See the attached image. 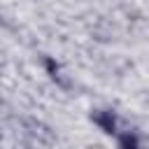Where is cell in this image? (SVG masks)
<instances>
[{
	"label": "cell",
	"instance_id": "3957f363",
	"mask_svg": "<svg viewBox=\"0 0 149 149\" xmlns=\"http://www.w3.org/2000/svg\"><path fill=\"white\" fill-rule=\"evenodd\" d=\"M44 68H47L49 77H54V79H58V77H61V74H58V63H56L54 58H44Z\"/></svg>",
	"mask_w": 149,
	"mask_h": 149
},
{
	"label": "cell",
	"instance_id": "7a4b0ae2",
	"mask_svg": "<svg viewBox=\"0 0 149 149\" xmlns=\"http://www.w3.org/2000/svg\"><path fill=\"white\" fill-rule=\"evenodd\" d=\"M119 149H142V142H140V135L137 133H121L119 135Z\"/></svg>",
	"mask_w": 149,
	"mask_h": 149
},
{
	"label": "cell",
	"instance_id": "6da1fadb",
	"mask_svg": "<svg viewBox=\"0 0 149 149\" xmlns=\"http://www.w3.org/2000/svg\"><path fill=\"white\" fill-rule=\"evenodd\" d=\"M91 121L107 135H116V116L112 109H93L91 112Z\"/></svg>",
	"mask_w": 149,
	"mask_h": 149
}]
</instances>
